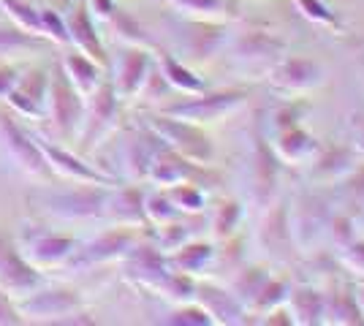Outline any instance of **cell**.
<instances>
[{
  "instance_id": "36",
  "label": "cell",
  "mask_w": 364,
  "mask_h": 326,
  "mask_svg": "<svg viewBox=\"0 0 364 326\" xmlns=\"http://www.w3.org/2000/svg\"><path fill=\"white\" fill-rule=\"evenodd\" d=\"M185 242H191V232H188V226L180 220H171L166 226H158V245L155 248L161 250L164 256L168 253H174L177 248H182Z\"/></svg>"
},
{
  "instance_id": "25",
  "label": "cell",
  "mask_w": 364,
  "mask_h": 326,
  "mask_svg": "<svg viewBox=\"0 0 364 326\" xmlns=\"http://www.w3.org/2000/svg\"><path fill=\"white\" fill-rule=\"evenodd\" d=\"M256 150H253V166H250V174H253V202L256 204H269L274 193V183H277V161L272 158V153L261 144V139H256Z\"/></svg>"
},
{
  "instance_id": "39",
  "label": "cell",
  "mask_w": 364,
  "mask_h": 326,
  "mask_svg": "<svg viewBox=\"0 0 364 326\" xmlns=\"http://www.w3.org/2000/svg\"><path fill=\"white\" fill-rule=\"evenodd\" d=\"M168 324H213V318L207 315V313L201 310V308H182L177 310L171 318H168Z\"/></svg>"
},
{
  "instance_id": "41",
  "label": "cell",
  "mask_w": 364,
  "mask_h": 326,
  "mask_svg": "<svg viewBox=\"0 0 364 326\" xmlns=\"http://www.w3.org/2000/svg\"><path fill=\"white\" fill-rule=\"evenodd\" d=\"M16 77H19V68H16V65H11V63H0V101L9 98Z\"/></svg>"
},
{
  "instance_id": "31",
  "label": "cell",
  "mask_w": 364,
  "mask_h": 326,
  "mask_svg": "<svg viewBox=\"0 0 364 326\" xmlns=\"http://www.w3.org/2000/svg\"><path fill=\"white\" fill-rule=\"evenodd\" d=\"M166 193L182 215L204 212V207H207V196L201 193V188L196 183H180V185L174 188H166Z\"/></svg>"
},
{
  "instance_id": "37",
  "label": "cell",
  "mask_w": 364,
  "mask_h": 326,
  "mask_svg": "<svg viewBox=\"0 0 364 326\" xmlns=\"http://www.w3.org/2000/svg\"><path fill=\"white\" fill-rule=\"evenodd\" d=\"M307 107L299 104L296 98H289V104H283L280 109H274L272 117H269V125H272L274 134H280V131H286V128H294V125H302V117Z\"/></svg>"
},
{
  "instance_id": "5",
  "label": "cell",
  "mask_w": 364,
  "mask_h": 326,
  "mask_svg": "<svg viewBox=\"0 0 364 326\" xmlns=\"http://www.w3.org/2000/svg\"><path fill=\"white\" fill-rule=\"evenodd\" d=\"M231 58L247 74H269L286 58V44L264 31L240 33L231 41Z\"/></svg>"
},
{
  "instance_id": "20",
  "label": "cell",
  "mask_w": 364,
  "mask_h": 326,
  "mask_svg": "<svg viewBox=\"0 0 364 326\" xmlns=\"http://www.w3.org/2000/svg\"><path fill=\"white\" fill-rule=\"evenodd\" d=\"M272 150H274V158H277V161H283V163H294V166L313 163L321 153L318 139H316V136H310L302 125H294V128H286V131L274 134Z\"/></svg>"
},
{
  "instance_id": "2",
  "label": "cell",
  "mask_w": 364,
  "mask_h": 326,
  "mask_svg": "<svg viewBox=\"0 0 364 326\" xmlns=\"http://www.w3.org/2000/svg\"><path fill=\"white\" fill-rule=\"evenodd\" d=\"M85 117V98L71 87L63 68L49 71V95H46V114L44 120L52 125L55 134L63 139H76Z\"/></svg>"
},
{
  "instance_id": "13",
  "label": "cell",
  "mask_w": 364,
  "mask_h": 326,
  "mask_svg": "<svg viewBox=\"0 0 364 326\" xmlns=\"http://www.w3.org/2000/svg\"><path fill=\"white\" fill-rule=\"evenodd\" d=\"M136 245V237H134V229L128 226H114L104 232L101 237L90 239L87 245H79L76 253L71 256V266H92V264H107V261H117L122 259L128 250Z\"/></svg>"
},
{
  "instance_id": "45",
  "label": "cell",
  "mask_w": 364,
  "mask_h": 326,
  "mask_svg": "<svg viewBox=\"0 0 364 326\" xmlns=\"http://www.w3.org/2000/svg\"><path fill=\"white\" fill-rule=\"evenodd\" d=\"M350 296H353V302H356V308H359V313L364 315V280H359V283L353 286V291H350Z\"/></svg>"
},
{
  "instance_id": "32",
  "label": "cell",
  "mask_w": 364,
  "mask_h": 326,
  "mask_svg": "<svg viewBox=\"0 0 364 326\" xmlns=\"http://www.w3.org/2000/svg\"><path fill=\"white\" fill-rule=\"evenodd\" d=\"M144 217H147V223L158 229V226H166L171 220H180L182 212L168 199V193H150V196H144Z\"/></svg>"
},
{
  "instance_id": "42",
  "label": "cell",
  "mask_w": 364,
  "mask_h": 326,
  "mask_svg": "<svg viewBox=\"0 0 364 326\" xmlns=\"http://www.w3.org/2000/svg\"><path fill=\"white\" fill-rule=\"evenodd\" d=\"M350 141H353V150L359 156H364V109L356 112L353 120H350Z\"/></svg>"
},
{
  "instance_id": "1",
  "label": "cell",
  "mask_w": 364,
  "mask_h": 326,
  "mask_svg": "<svg viewBox=\"0 0 364 326\" xmlns=\"http://www.w3.org/2000/svg\"><path fill=\"white\" fill-rule=\"evenodd\" d=\"M150 131L166 144L168 150H174L185 161H191L196 166L213 163L215 144L201 131V125H193L188 123V120H177V117H168V114H158V117L150 120Z\"/></svg>"
},
{
  "instance_id": "11",
  "label": "cell",
  "mask_w": 364,
  "mask_h": 326,
  "mask_svg": "<svg viewBox=\"0 0 364 326\" xmlns=\"http://www.w3.org/2000/svg\"><path fill=\"white\" fill-rule=\"evenodd\" d=\"M79 242L74 237H65V234L55 232H38L25 237V242L19 245V253L31 261L38 272L41 269H58L71 261V256L76 253Z\"/></svg>"
},
{
  "instance_id": "16",
  "label": "cell",
  "mask_w": 364,
  "mask_h": 326,
  "mask_svg": "<svg viewBox=\"0 0 364 326\" xmlns=\"http://www.w3.org/2000/svg\"><path fill=\"white\" fill-rule=\"evenodd\" d=\"M122 259H125L128 278L136 280L144 288H152V291H161V286L166 283L168 272H171L166 264V256L150 245H134Z\"/></svg>"
},
{
  "instance_id": "22",
  "label": "cell",
  "mask_w": 364,
  "mask_h": 326,
  "mask_svg": "<svg viewBox=\"0 0 364 326\" xmlns=\"http://www.w3.org/2000/svg\"><path fill=\"white\" fill-rule=\"evenodd\" d=\"M196 299L198 308L213 318V324H242V315H247L237 296L215 286H196Z\"/></svg>"
},
{
  "instance_id": "43",
  "label": "cell",
  "mask_w": 364,
  "mask_h": 326,
  "mask_svg": "<svg viewBox=\"0 0 364 326\" xmlns=\"http://www.w3.org/2000/svg\"><path fill=\"white\" fill-rule=\"evenodd\" d=\"M85 3H87V11L98 19H104V22H109V16L117 11L112 0H85Z\"/></svg>"
},
{
  "instance_id": "23",
  "label": "cell",
  "mask_w": 364,
  "mask_h": 326,
  "mask_svg": "<svg viewBox=\"0 0 364 326\" xmlns=\"http://www.w3.org/2000/svg\"><path fill=\"white\" fill-rule=\"evenodd\" d=\"M60 68H63V74H65V79L71 82V87H74L82 98H90V95L104 85V68L95 60H90L87 55H82V52L65 55L60 63Z\"/></svg>"
},
{
  "instance_id": "6",
  "label": "cell",
  "mask_w": 364,
  "mask_h": 326,
  "mask_svg": "<svg viewBox=\"0 0 364 326\" xmlns=\"http://www.w3.org/2000/svg\"><path fill=\"white\" fill-rule=\"evenodd\" d=\"M16 310L22 318L33 321H71V315H82L85 305L71 288H36L33 294L22 296L16 302Z\"/></svg>"
},
{
  "instance_id": "35",
  "label": "cell",
  "mask_w": 364,
  "mask_h": 326,
  "mask_svg": "<svg viewBox=\"0 0 364 326\" xmlns=\"http://www.w3.org/2000/svg\"><path fill=\"white\" fill-rule=\"evenodd\" d=\"M109 22H112V28H114V33H117V38L120 41H125L128 47H152V41L144 36V31L139 28L136 22L131 19L128 14H122V11H114V14L109 16Z\"/></svg>"
},
{
  "instance_id": "18",
  "label": "cell",
  "mask_w": 364,
  "mask_h": 326,
  "mask_svg": "<svg viewBox=\"0 0 364 326\" xmlns=\"http://www.w3.org/2000/svg\"><path fill=\"white\" fill-rule=\"evenodd\" d=\"M168 6L185 16L188 22H207V25H231L242 19L240 0H168Z\"/></svg>"
},
{
  "instance_id": "28",
  "label": "cell",
  "mask_w": 364,
  "mask_h": 326,
  "mask_svg": "<svg viewBox=\"0 0 364 326\" xmlns=\"http://www.w3.org/2000/svg\"><path fill=\"white\" fill-rule=\"evenodd\" d=\"M46 47L44 38L31 36V33L19 31V28H0V60L19 58V55H36Z\"/></svg>"
},
{
  "instance_id": "38",
  "label": "cell",
  "mask_w": 364,
  "mask_h": 326,
  "mask_svg": "<svg viewBox=\"0 0 364 326\" xmlns=\"http://www.w3.org/2000/svg\"><path fill=\"white\" fill-rule=\"evenodd\" d=\"M41 38L52 44H68V28H65V16H60L52 9L41 11Z\"/></svg>"
},
{
  "instance_id": "33",
  "label": "cell",
  "mask_w": 364,
  "mask_h": 326,
  "mask_svg": "<svg viewBox=\"0 0 364 326\" xmlns=\"http://www.w3.org/2000/svg\"><path fill=\"white\" fill-rule=\"evenodd\" d=\"M296 9L302 11L304 19H310L318 28H326V31H334V33H346V25L340 22V16L334 14L329 6H323L321 0H296Z\"/></svg>"
},
{
  "instance_id": "27",
  "label": "cell",
  "mask_w": 364,
  "mask_h": 326,
  "mask_svg": "<svg viewBox=\"0 0 364 326\" xmlns=\"http://www.w3.org/2000/svg\"><path fill=\"white\" fill-rule=\"evenodd\" d=\"M289 310L294 324H321L326 315V296L316 288H291Z\"/></svg>"
},
{
  "instance_id": "9",
  "label": "cell",
  "mask_w": 364,
  "mask_h": 326,
  "mask_svg": "<svg viewBox=\"0 0 364 326\" xmlns=\"http://www.w3.org/2000/svg\"><path fill=\"white\" fill-rule=\"evenodd\" d=\"M41 286V272L19 253V248H14L6 237H0V291H6L11 299H22Z\"/></svg>"
},
{
  "instance_id": "14",
  "label": "cell",
  "mask_w": 364,
  "mask_h": 326,
  "mask_svg": "<svg viewBox=\"0 0 364 326\" xmlns=\"http://www.w3.org/2000/svg\"><path fill=\"white\" fill-rule=\"evenodd\" d=\"M36 144H38V150L44 153L52 174H58L63 180H68V183H85V185H107V188L114 185V177L92 169L90 163H85V161L76 158L74 153H68V150H63V147L52 144V141H44V139H36Z\"/></svg>"
},
{
  "instance_id": "12",
  "label": "cell",
  "mask_w": 364,
  "mask_h": 326,
  "mask_svg": "<svg viewBox=\"0 0 364 326\" xmlns=\"http://www.w3.org/2000/svg\"><path fill=\"white\" fill-rule=\"evenodd\" d=\"M0 136L6 141L9 156L14 158V163L33 180H46L52 177V169L46 163L44 153L38 150V144L33 136H28L11 117H0Z\"/></svg>"
},
{
  "instance_id": "26",
  "label": "cell",
  "mask_w": 364,
  "mask_h": 326,
  "mask_svg": "<svg viewBox=\"0 0 364 326\" xmlns=\"http://www.w3.org/2000/svg\"><path fill=\"white\" fill-rule=\"evenodd\" d=\"M155 65H158V71L164 74V79L168 82L171 90H180L182 95H196L207 90L204 79L196 77L188 65H182L171 52H158V63H155Z\"/></svg>"
},
{
  "instance_id": "10",
  "label": "cell",
  "mask_w": 364,
  "mask_h": 326,
  "mask_svg": "<svg viewBox=\"0 0 364 326\" xmlns=\"http://www.w3.org/2000/svg\"><path fill=\"white\" fill-rule=\"evenodd\" d=\"M46 95H49V71L44 68H19L6 104L25 120H44Z\"/></svg>"
},
{
  "instance_id": "44",
  "label": "cell",
  "mask_w": 364,
  "mask_h": 326,
  "mask_svg": "<svg viewBox=\"0 0 364 326\" xmlns=\"http://www.w3.org/2000/svg\"><path fill=\"white\" fill-rule=\"evenodd\" d=\"M346 264L364 275V242H356L350 245V250H346Z\"/></svg>"
},
{
  "instance_id": "17",
  "label": "cell",
  "mask_w": 364,
  "mask_h": 326,
  "mask_svg": "<svg viewBox=\"0 0 364 326\" xmlns=\"http://www.w3.org/2000/svg\"><path fill=\"white\" fill-rule=\"evenodd\" d=\"M65 28H68V44H74L76 52L87 55L90 60H95L101 68L109 65L107 49L101 44V36L95 31L92 14L87 11V3H79L76 9H71L65 14Z\"/></svg>"
},
{
  "instance_id": "34",
  "label": "cell",
  "mask_w": 364,
  "mask_h": 326,
  "mask_svg": "<svg viewBox=\"0 0 364 326\" xmlns=\"http://www.w3.org/2000/svg\"><path fill=\"white\" fill-rule=\"evenodd\" d=\"M289 294H291V288L286 286V283H280V280L269 278L267 283H264L261 294L256 296V302L250 305V310L272 313V310H277L280 305H286V302H289Z\"/></svg>"
},
{
  "instance_id": "24",
  "label": "cell",
  "mask_w": 364,
  "mask_h": 326,
  "mask_svg": "<svg viewBox=\"0 0 364 326\" xmlns=\"http://www.w3.org/2000/svg\"><path fill=\"white\" fill-rule=\"evenodd\" d=\"M168 269L182 272V275H204L210 266L215 264V250L213 245H204V242H185L182 248H177L174 253L166 256Z\"/></svg>"
},
{
  "instance_id": "30",
  "label": "cell",
  "mask_w": 364,
  "mask_h": 326,
  "mask_svg": "<svg viewBox=\"0 0 364 326\" xmlns=\"http://www.w3.org/2000/svg\"><path fill=\"white\" fill-rule=\"evenodd\" d=\"M242 204L234 202V199H223L218 202V207L213 210V217H210V226H213V234L218 239H228L234 237V232L240 229L242 223Z\"/></svg>"
},
{
  "instance_id": "3",
  "label": "cell",
  "mask_w": 364,
  "mask_h": 326,
  "mask_svg": "<svg viewBox=\"0 0 364 326\" xmlns=\"http://www.w3.org/2000/svg\"><path fill=\"white\" fill-rule=\"evenodd\" d=\"M107 185H85L74 183L68 190H52L46 193L41 204L44 212H49L58 220H87V217H101L104 202H107Z\"/></svg>"
},
{
  "instance_id": "40",
  "label": "cell",
  "mask_w": 364,
  "mask_h": 326,
  "mask_svg": "<svg viewBox=\"0 0 364 326\" xmlns=\"http://www.w3.org/2000/svg\"><path fill=\"white\" fill-rule=\"evenodd\" d=\"M22 321L25 318L16 310V302L6 291H0V326H14V324H22Z\"/></svg>"
},
{
  "instance_id": "7",
  "label": "cell",
  "mask_w": 364,
  "mask_h": 326,
  "mask_svg": "<svg viewBox=\"0 0 364 326\" xmlns=\"http://www.w3.org/2000/svg\"><path fill=\"white\" fill-rule=\"evenodd\" d=\"M117 104H120V98L114 93L112 82H104L90 98H85V117H82V128L76 134V141H82V147L92 150L95 144L107 139L117 120Z\"/></svg>"
},
{
  "instance_id": "19",
  "label": "cell",
  "mask_w": 364,
  "mask_h": 326,
  "mask_svg": "<svg viewBox=\"0 0 364 326\" xmlns=\"http://www.w3.org/2000/svg\"><path fill=\"white\" fill-rule=\"evenodd\" d=\"M101 217H107L112 226H128L136 229L144 226V196L139 193L136 188H109L107 202H104V212Z\"/></svg>"
},
{
  "instance_id": "21",
  "label": "cell",
  "mask_w": 364,
  "mask_h": 326,
  "mask_svg": "<svg viewBox=\"0 0 364 326\" xmlns=\"http://www.w3.org/2000/svg\"><path fill=\"white\" fill-rule=\"evenodd\" d=\"M193 174H196V163L185 161L174 150H168L166 144H161L155 158H152L147 180L158 188H174L180 183H193Z\"/></svg>"
},
{
  "instance_id": "8",
  "label": "cell",
  "mask_w": 364,
  "mask_h": 326,
  "mask_svg": "<svg viewBox=\"0 0 364 326\" xmlns=\"http://www.w3.org/2000/svg\"><path fill=\"white\" fill-rule=\"evenodd\" d=\"M323 79H326L323 65H318L316 60H304V58H289V55L267 74V82L274 93L289 95V98H299L316 90L323 85Z\"/></svg>"
},
{
  "instance_id": "15",
  "label": "cell",
  "mask_w": 364,
  "mask_h": 326,
  "mask_svg": "<svg viewBox=\"0 0 364 326\" xmlns=\"http://www.w3.org/2000/svg\"><path fill=\"white\" fill-rule=\"evenodd\" d=\"M152 55L147 47H125L122 55L114 60V77H112V87L120 101L128 98H139V90L144 85L147 74L152 71Z\"/></svg>"
},
{
  "instance_id": "4",
  "label": "cell",
  "mask_w": 364,
  "mask_h": 326,
  "mask_svg": "<svg viewBox=\"0 0 364 326\" xmlns=\"http://www.w3.org/2000/svg\"><path fill=\"white\" fill-rule=\"evenodd\" d=\"M247 93L245 90H218V93H196L191 95L188 101H180V104H171L166 107L161 114H168V117H177V120H188L193 125H204V123H218L228 117L231 112L245 104Z\"/></svg>"
},
{
  "instance_id": "29",
  "label": "cell",
  "mask_w": 364,
  "mask_h": 326,
  "mask_svg": "<svg viewBox=\"0 0 364 326\" xmlns=\"http://www.w3.org/2000/svg\"><path fill=\"white\" fill-rule=\"evenodd\" d=\"M0 14L9 16L14 28L41 38V11L36 6L25 0H0Z\"/></svg>"
}]
</instances>
